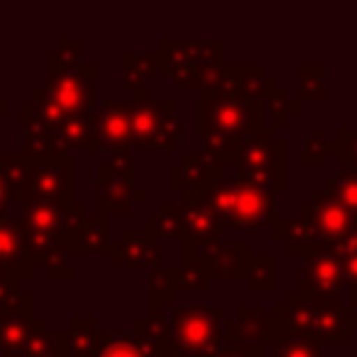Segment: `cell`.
Here are the masks:
<instances>
[{
	"label": "cell",
	"instance_id": "obj_6",
	"mask_svg": "<svg viewBox=\"0 0 357 357\" xmlns=\"http://www.w3.org/2000/svg\"><path fill=\"white\" fill-rule=\"evenodd\" d=\"M8 310H33V307H31V296L20 290V279L0 273V312Z\"/></svg>",
	"mask_w": 357,
	"mask_h": 357
},
{
	"label": "cell",
	"instance_id": "obj_3",
	"mask_svg": "<svg viewBox=\"0 0 357 357\" xmlns=\"http://www.w3.org/2000/svg\"><path fill=\"white\" fill-rule=\"evenodd\" d=\"M42 329H45V321L33 315V310L0 312V351L8 357H20Z\"/></svg>",
	"mask_w": 357,
	"mask_h": 357
},
{
	"label": "cell",
	"instance_id": "obj_12",
	"mask_svg": "<svg viewBox=\"0 0 357 357\" xmlns=\"http://www.w3.org/2000/svg\"><path fill=\"white\" fill-rule=\"evenodd\" d=\"M0 273H6V271H3V268H0Z\"/></svg>",
	"mask_w": 357,
	"mask_h": 357
},
{
	"label": "cell",
	"instance_id": "obj_8",
	"mask_svg": "<svg viewBox=\"0 0 357 357\" xmlns=\"http://www.w3.org/2000/svg\"><path fill=\"white\" fill-rule=\"evenodd\" d=\"M321 226L326 229V231H343L346 229V212L340 209V206H324L321 209Z\"/></svg>",
	"mask_w": 357,
	"mask_h": 357
},
{
	"label": "cell",
	"instance_id": "obj_1",
	"mask_svg": "<svg viewBox=\"0 0 357 357\" xmlns=\"http://www.w3.org/2000/svg\"><path fill=\"white\" fill-rule=\"evenodd\" d=\"M70 192V165L64 156L53 153L45 159H33L28 165V176L22 184V192L17 201L31 204V201H56L64 204Z\"/></svg>",
	"mask_w": 357,
	"mask_h": 357
},
{
	"label": "cell",
	"instance_id": "obj_2",
	"mask_svg": "<svg viewBox=\"0 0 357 357\" xmlns=\"http://www.w3.org/2000/svg\"><path fill=\"white\" fill-rule=\"evenodd\" d=\"M92 64H86V70H78V64L73 67H47V95L53 98V103L67 114V117H81L92 100Z\"/></svg>",
	"mask_w": 357,
	"mask_h": 357
},
{
	"label": "cell",
	"instance_id": "obj_5",
	"mask_svg": "<svg viewBox=\"0 0 357 357\" xmlns=\"http://www.w3.org/2000/svg\"><path fill=\"white\" fill-rule=\"evenodd\" d=\"M128 109L131 106H123V103H106L103 109H98L92 134L103 145H112V148L126 145L131 139V112Z\"/></svg>",
	"mask_w": 357,
	"mask_h": 357
},
{
	"label": "cell",
	"instance_id": "obj_7",
	"mask_svg": "<svg viewBox=\"0 0 357 357\" xmlns=\"http://www.w3.org/2000/svg\"><path fill=\"white\" fill-rule=\"evenodd\" d=\"M92 357H145L131 340H123V337H114V340H106L103 346H98L92 351Z\"/></svg>",
	"mask_w": 357,
	"mask_h": 357
},
{
	"label": "cell",
	"instance_id": "obj_11",
	"mask_svg": "<svg viewBox=\"0 0 357 357\" xmlns=\"http://www.w3.org/2000/svg\"><path fill=\"white\" fill-rule=\"evenodd\" d=\"M3 112H6V103H3V100H0V114H3Z\"/></svg>",
	"mask_w": 357,
	"mask_h": 357
},
{
	"label": "cell",
	"instance_id": "obj_4",
	"mask_svg": "<svg viewBox=\"0 0 357 357\" xmlns=\"http://www.w3.org/2000/svg\"><path fill=\"white\" fill-rule=\"evenodd\" d=\"M0 268L14 279H25L33 268V262L25 251L22 229H20V223H11L8 218H0Z\"/></svg>",
	"mask_w": 357,
	"mask_h": 357
},
{
	"label": "cell",
	"instance_id": "obj_9",
	"mask_svg": "<svg viewBox=\"0 0 357 357\" xmlns=\"http://www.w3.org/2000/svg\"><path fill=\"white\" fill-rule=\"evenodd\" d=\"M42 265L47 268V276H67V265H64V259H61L59 251H50V254L42 259Z\"/></svg>",
	"mask_w": 357,
	"mask_h": 357
},
{
	"label": "cell",
	"instance_id": "obj_10",
	"mask_svg": "<svg viewBox=\"0 0 357 357\" xmlns=\"http://www.w3.org/2000/svg\"><path fill=\"white\" fill-rule=\"evenodd\" d=\"M11 201H17V198H14V190L8 187V181H6L3 173H0V218H6V206H8Z\"/></svg>",
	"mask_w": 357,
	"mask_h": 357
}]
</instances>
